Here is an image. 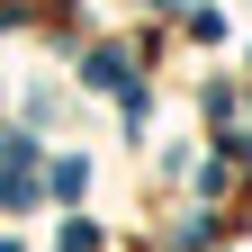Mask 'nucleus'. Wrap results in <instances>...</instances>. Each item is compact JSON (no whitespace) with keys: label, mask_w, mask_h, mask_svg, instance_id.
Returning a JSON list of instances; mask_svg holds the SVG:
<instances>
[{"label":"nucleus","mask_w":252,"mask_h":252,"mask_svg":"<svg viewBox=\"0 0 252 252\" xmlns=\"http://www.w3.org/2000/svg\"><path fill=\"white\" fill-rule=\"evenodd\" d=\"M81 81H90V90H126V54H117V45H99V54L81 63Z\"/></svg>","instance_id":"f257e3e1"}]
</instances>
